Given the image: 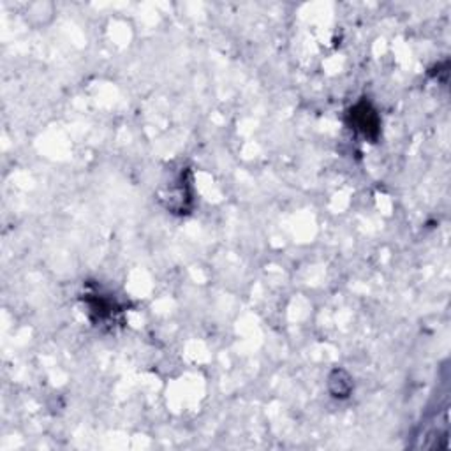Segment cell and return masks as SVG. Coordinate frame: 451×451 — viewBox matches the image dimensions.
<instances>
[{
	"mask_svg": "<svg viewBox=\"0 0 451 451\" xmlns=\"http://www.w3.org/2000/svg\"><path fill=\"white\" fill-rule=\"evenodd\" d=\"M353 378H351L344 368H335V371L328 375V392L332 393L333 399H347V397L353 393Z\"/></svg>",
	"mask_w": 451,
	"mask_h": 451,
	"instance_id": "1",
	"label": "cell"
},
{
	"mask_svg": "<svg viewBox=\"0 0 451 451\" xmlns=\"http://www.w3.org/2000/svg\"><path fill=\"white\" fill-rule=\"evenodd\" d=\"M356 109H358V113L354 112V109L351 112V115L353 116H360V120H356V129L361 131L365 136H371V138L378 136L379 119H378V115H375L374 109H372L368 104H365V102L358 104Z\"/></svg>",
	"mask_w": 451,
	"mask_h": 451,
	"instance_id": "2",
	"label": "cell"
},
{
	"mask_svg": "<svg viewBox=\"0 0 451 451\" xmlns=\"http://www.w3.org/2000/svg\"><path fill=\"white\" fill-rule=\"evenodd\" d=\"M27 18H37V23H46V20L55 14V6L52 2H34L25 11Z\"/></svg>",
	"mask_w": 451,
	"mask_h": 451,
	"instance_id": "3",
	"label": "cell"
}]
</instances>
